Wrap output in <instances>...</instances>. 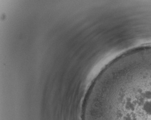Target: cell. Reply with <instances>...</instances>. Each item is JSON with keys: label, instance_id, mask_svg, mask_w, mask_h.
Returning a JSON list of instances; mask_svg holds the SVG:
<instances>
[{"label": "cell", "instance_id": "obj_1", "mask_svg": "<svg viewBox=\"0 0 151 120\" xmlns=\"http://www.w3.org/2000/svg\"><path fill=\"white\" fill-rule=\"evenodd\" d=\"M83 120H151V71L113 80L95 90Z\"/></svg>", "mask_w": 151, "mask_h": 120}]
</instances>
